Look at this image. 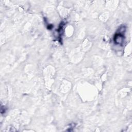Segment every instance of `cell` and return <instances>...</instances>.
I'll return each instance as SVG.
<instances>
[{"label": "cell", "mask_w": 132, "mask_h": 132, "mask_svg": "<svg viewBox=\"0 0 132 132\" xmlns=\"http://www.w3.org/2000/svg\"><path fill=\"white\" fill-rule=\"evenodd\" d=\"M114 41L116 44L122 45L124 41V36L120 32L116 33L114 36Z\"/></svg>", "instance_id": "1"}]
</instances>
